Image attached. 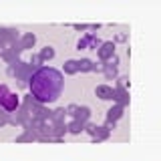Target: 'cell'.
Instances as JSON below:
<instances>
[{"label":"cell","instance_id":"cell-14","mask_svg":"<svg viewBox=\"0 0 161 161\" xmlns=\"http://www.w3.org/2000/svg\"><path fill=\"white\" fill-rule=\"evenodd\" d=\"M109 135H111V129L109 127H105V125H101V127H99V125H97V129H95V133L91 135V139L99 143V141H107Z\"/></svg>","mask_w":161,"mask_h":161},{"label":"cell","instance_id":"cell-9","mask_svg":"<svg viewBox=\"0 0 161 161\" xmlns=\"http://www.w3.org/2000/svg\"><path fill=\"white\" fill-rule=\"evenodd\" d=\"M18 54H20V50L16 47V42H14L12 47H6V48L0 50V57H2L4 63H8V64H16L18 63Z\"/></svg>","mask_w":161,"mask_h":161},{"label":"cell","instance_id":"cell-3","mask_svg":"<svg viewBox=\"0 0 161 161\" xmlns=\"http://www.w3.org/2000/svg\"><path fill=\"white\" fill-rule=\"evenodd\" d=\"M20 38V32L18 28H12V26H0V50L6 48V47H12L14 42Z\"/></svg>","mask_w":161,"mask_h":161},{"label":"cell","instance_id":"cell-12","mask_svg":"<svg viewBox=\"0 0 161 161\" xmlns=\"http://www.w3.org/2000/svg\"><path fill=\"white\" fill-rule=\"evenodd\" d=\"M95 95L101 101H113V87H109V85H97Z\"/></svg>","mask_w":161,"mask_h":161},{"label":"cell","instance_id":"cell-20","mask_svg":"<svg viewBox=\"0 0 161 161\" xmlns=\"http://www.w3.org/2000/svg\"><path fill=\"white\" fill-rule=\"evenodd\" d=\"M117 87H119V89H127V87H129V77H127V75L117 77Z\"/></svg>","mask_w":161,"mask_h":161},{"label":"cell","instance_id":"cell-10","mask_svg":"<svg viewBox=\"0 0 161 161\" xmlns=\"http://www.w3.org/2000/svg\"><path fill=\"white\" fill-rule=\"evenodd\" d=\"M77 67L80 73H91V70H101V64H97L95 60H91V58H80L77 60Z\"/></svg>","mask_w":161,"mask_h":161},{"label":"cell","instance_id":"cell-21","mask_svg":"<svg viewBox=\"0 0 161 161\" xmlns=\"http://www.w3.org/2000/svg\"><path fill=\"white\" fill-rule=\"evenodd\" d=\"M28 64H32V67H42V60H40V57H38V54H32V57H30V63Z\"/></svg>","mask_w":161,"mask_h":161},{"label":"cell","instance_id":"cell-26","mask_svg":"<svg viewBox=\"0 0 161 161\" xmlns=\"http://www.w3.org/2000/svg\"><path fill=\"white\" fill-rule=\"evenodd\" d=\"M75 30H89V24H75Z\"/></svg>","mask_w":161,"mask_h":161},{"label":"cell","instance_id":"cell-7","mask_svg":"<svg viewBox=\"0 0 161 161\" xmlns=\"http://www.w3.org/2000/svg\"><path fill=\"white\" fill-rule=\"evenodd\" d=\"M97 54H99V60L101 63H107L115 57V42L113 40H107V42H101V47L97 48Z\"/></svg>","mask_w":161,"mask_h":161},{"label":"cell","instance_id":"cell-5","mask_svg":"<svg viewBox=\"0 0 161 161\" xmlns=\"http://www.w3.org/2000/svg\"><path fill=\"white\" fill-rule=\"evenodd\" d=\"M101 47V40L97 38V34H93V32H89V34H85L83 38L77 42V48L79 50H87V48H91V50H97Z\"/></svg>","mask_w":161,"mask_h":161},{"label":"cell","instance_id":"cell-15","mask_svg":"<svg viewBox=\"0 0 161 161\" xmlns=\"http://www.w3.org/2000/svg\"><path fill=\"white\" fill-rule=\"evenodd\" d=\"M75 121H79L80 125H87L91 119V109L89 107H77V113H75Z\"/></svg>","mask_w":161,"mask_h":161},{"label":"cell","instance_id":"cell-22","mask_svg":"<svg viewBox=\"0 0 161 161\" xmlns=\"http://www.w3.org/2000/svg\"><path fill=\"white\" fill-rule=\"evenodd\" d=\"M10 93V89L6 87V85H0V105H2V101H4V97Z\"/></svg>","mask_w":161,"mask_h":161},{"label":"cell","instance_id":"cell-23","mask_svg":"<svg viewBox=\"0 0 161 161\" xmlns=\"http://www.w3.org/2000/svg\"><path fill=\"white\" fill-rule=\"evenodd\" d=\"M4 125H8V113L0 111V127H4Z\"/></svg>","mask_w":161,"mask_h":161},{"label":"cell","instance_id":"cell-11","mask_svg":"<svg viewBox=\"0 0 161 161\" xmlns=\"http://www.w3.org/2000/svg\"><path fill=\"white\" fill-rule=\"evenodd\" d=\"M121 117H123V107L115 103L113 107H111V109L107 111V123H109V125H115V123H117V121H119Z\"/></svg>","mask_w":161,"mask_h":161},{"label":"cell","instance_id":"cell-19","mask_svg":"<svg viewBox=\"0 0 161 161\" xmlns=\"http://www.w3.org/2000/svg\"><path fill=\"white\" fill-rule=\"evenodd\" d=\"M38 57H40V60H42V63L53 60V58H54V48H53V47H44V48L38 53Z\"/></svg>","mask_w":161,"mask_h":161},{"label":"cell","instance_id":"cell-4","mask_svg":"<svg viewBox=\"0 0 161 161\" xmlns=\"http://www.w3.org/2000/svg\"><path fill=\"white\" fill-rule=\"evenodd\" d=\"M101 70H103V75H105V79L107 80H115L119 77V57L115 54L111 60H107V63H103L101 64Z\"/></svg>","mask_w":161,"mask_h":161},{"label":"cell","instance_id":"cell-1","mask_svg":"<svg viewBox=\"0 0 161 161\" xmlns=\"http://www.w3.org/2000/svg\"><path fill=\"white\" fill-rule=\"evenodd\" d=\"M28 91L30 97L40 105L54 103L64 89V75L58 69L53 67H40L32 73V77L28 80Z\"/></svg>","mask_w":161,"mask_h":161},{"label":"cell","instance_id":"cell-2","mask_svg":"<svg viewBox=\"0 0 161 161\" xmlns=\"http://www.w3.org/2000/svg\"><path fill=\"white\" fill-rule=\"evenodd\" d=\"M8 67H12V77L16 79V83L20 85V87H26L30 77H32V73H34V67H32V64L20 63V60H18L16 64H8Z\"/></svg>","mask_w":161,"mask_h":161},{"label":"cell","instance_id":"cell-17","mask_svg":"<svg viewBox=\"0 0 161 161\" xmlns=\"http://www.w3.org/2000/svg\"><path fill=\"white\" fill-rule=\"evenodd\" d=\"M63 75H77L79 73V67H77V60L75 58H69L67 63L63 64V70H60Z\"/></svg>","mask_w":161,"mask_h":161},{"label":"cell","instance_id":"cell-24","mask_svg":"<svg viewBox=\"0 0 161 161\" xmlns=\"http://www.w3.org/2000/svg\"><path fill=\"white\" fill-rule=\"evenodd\" d=\"M77 107H79V105H69V107L64 109V113L70 115V117H75V113H77Z\"/></svg>","mask_w":161,"mask_h":161},{"label":"cell","instance_id":"cell-18","mask_svg":"<svg viewBox=\"0 0 161 161\" xmlns=\"http://www.w3.org/2000/svg\"><path fill=\"white\" fill-rule=\"evenodd\" d=\"M83 127H85V125H80L79 121L70 119L69 123H67V133H70V135H80V133H83Z\"/></svg>","mask_w":161,"mask_h":161},{"label":"cell","instance_id":"cell-25","mask_svg":"<svg viewBox=\"0 0 161 161\" xmlns=\"http://www.w3.org/2000/svg\"><path fill=\"white\" fill-rule=\"evenodd\" d=\"M127 38H129L127 32H119L117 36H115V40H117V42H127Z\"/></svg>","mask_w":161,"mask_h":161},{"label":"cell","instance_id":"cell-8","mask_svg":"<svg viewBox=\"0 0 161 161\" xmlns=\"http://www.w3.org/2000/svg\"><path fill=\"white\" fill-rule=\"evenodd\" d=\"M34 44H36V34H34V32H24V34H20V38L16 40V47H18L20 53L32 48Z\"/></svg>","mask_w":161,"mask_h":161},{"label":"cell","instance_id":"cell-6","mask_svg":"<svg viewBox=\"0 0 161 161\" xmlns=\"http://www.w3.org/2000/svg\"><path fill=\"white\" fill-rule=\"evenodd\" d=\"M0 107H2V111H4V113H8V115L14 113V111L20 107V97H18L16 93H12V91H10L6 97H4V101H2V105H0Z\"/></svg>","mask_w":161,"mask_h":161},{"label":"cell","instance_id":"cell-13","mask_svg":"<svg viewBox=\"0 0 161 161\" xmlns=\"http://www.w3.org/2000/svg\"><path fill=\"white\" fill-rule=\"evenodd\" d=\"M113 101H117V105L125 107V105L129 103V93H127V89H119V87H115V89H113Z\"/></svg>","mask_w":161,"mask_h":161},{"label":"cell","instance_id":"cell-16","mask_svg":"<svg viewBox=\"0 0 161 161\" xmlns=\"http://www.w3.org/2000/svg\"><path fill=\"white\" fill-rule=\"evenodd\" d=\"M32 141H36V135H34V131H30V129H24L16 137V143H32Z\"/></svg>","mask_w":161,"mask_h":161}]
</instances>
